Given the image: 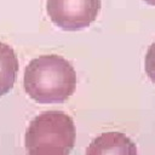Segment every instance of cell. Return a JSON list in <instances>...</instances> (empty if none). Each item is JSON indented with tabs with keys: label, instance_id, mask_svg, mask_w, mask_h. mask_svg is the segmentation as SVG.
I'll return each mask as SVG.
<instances>
[{
	"label": "cell",
	"instance_id": "cell-5",
	"mask_svg": "<svg viewBox=\"0 0 155 155\" xmlns=\"http://www.w3.org/2000/svg\"><path fill=\"white\" fill-rule=\"evenodd\" d=\"M18 71V59L13 48L0 42V97L13 87Z\"/></svg>",
	"mask_w": 155,
	"mask_h": 155
},
{
	"label": "cell",
	"instance_id": "cell-2",
	"mask_svg": "<svg viewBox=\"0 0 155 155\" xmlns=\"http://www.w3.org/2000/svg\"><path fill=\"white\" fill-rule=\"evenodd\" d=\"M75 138L73 119L63 111L48 110L30 121L24 144L28 155H68L75 144Z\"/></svg>",
	"mask_w": 155,
	"mask_h": 155
},
{
	"label": "cell",
	"instance_id": "cell-4",
	"mask_svg": "<svg viewBox=\"0 0 155 155\" xmlns=\"http://www.w3.org/2000/svg\"><path fill=\"white\" fill-rule=\"evenodd\" d=\"M86 155H137V147L124 133L107 132L90 143Z\"/></svg>",
	"mask_w": 155,
	"mask_h": 155
},
{
	"label": "cell",
	"instance_id": "cell-3",
	"mask_svg": "<svg viewBox=\"0 0 155 155\" xmlns=\"http://www.w3.org/2000/svg\"><path fill=\"white\" fill-rule=\"evenodd\" d=\"M102 7L101 0H47L46 11L54 25L76 31L92 24Z\"/></svg>",
	"mask_w": 155,
	"mask_h": 155
},
{
	"label": "cell",
	"instance_id": "cell-7",
	"mask_svg": "<svg viewBox=\"0 0 155 155\" xmlns=\"http://www.w3.org/2000/svg\"><path fill=\"white\" fill-rule=\"evenodd\" d=\"M144 2H147L148 5H151V6H155V0H143Z\"/></svg>",
	"mask_w": 155,
	"mask_h": 155
},
{
	"label": "cell",
	"instance_id": "cell-1",
	"mask_svg": "<svg viewBox=\"0 0 155 155\" xmlns=\"http://www.w3.org/2000/svg\"><path fill=\"white\" fill-rule=\"evenodd\" d=\"M23 85L27 94L38 103H63L75 92L76 73L62 56L44 54L25 67Z\"/></svg>",
	"mask_w": 155,
	"mask_h": 155
},
{
	"label": "cell",
	"instance_id": "cell-6",
	"mask_svg": "<svg viewBox=\"0 0 155 155\" xmlns=\"http://www.w3.org/2000/svg\"><path fill=\"white\" fill-rule=\"evenodd\" d=\"M144 68L151 82L155 84V41L149 46L147 51L145 59H144Z\"/></svg>",
	"mask_w": 155,
	"mask_h": 155
}]
</instances>
